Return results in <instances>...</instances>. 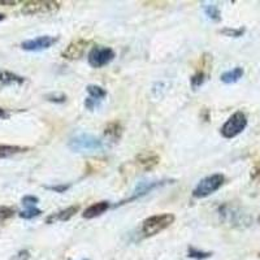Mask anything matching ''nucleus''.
I'll return each mask as SVG.
<instances>
[{
    "label": "nucleus",
    "mask_w": 260,
    "mask_h": 260,
    "mask_svg": "<svg viewBox=\"0 0 260 260\" xmlns=\"http://www.w3.org/2000/svg\"><path fill=\"white\" fill-rule=\"evenodd\" d=\"M68 147L74 152H98L104 150V143L102 139L91 136V134H78L71 138L68 142Z\"/></svg>",
    "instance_id": "1"
},
{
    "label": "nucleus",
    "mask_w": 260,
    "mask_h": 260,
    "mask_svg": "<svg viewBox=\"0 0 260 260\" xmlns=\"http://www.w3.org/2000/svg\"><path fill=\"white\" fill-rule=\"evenodd\" d=\"M175 219V215L172 213H160V215L151 216L142 222V233L146 237L155 236L173 224Z\"/></svg>",
    "instance_id": "2"
},
{
    "label": "nucleus",
    "mask_w": 260,
    "mask_h": 260,
    "mask_svg": "<svg viewBox=\"0 0 260 260\" xmlns=\"http://www.w3.org/2000/svg\"><path fill=\"white\" fill-rule=\"evenodd\" d=\"M225 177L221 173H215V175L207 176L204 177L201 182L195 186L192 190V197L194 198H206L213 194L215 191L220 189L224 185Z\"/></svg>",
    "instance_id": "3"
},
{
    "label": "nucleus",
    "mask_w": 260,
    "mask_h": 260,
    "mask_svg": "<svg viewBox=\"0 0 260 260\" xmlns=\"http://www.w3.org/2000/svg\"><path fill=\"white\" fill-rule=\"evenodd\" d=\"M247 126V117L243 112L237 111L231 117L228 118L225 124L221 126V136L226 139H232L234 137L240 136Z\"/></svg>",
    "instance_id": "4"
},
{
    "label": "nucleus",
    "mask_w": 260,
    "mask_h": 260,
    "mask_svg": "<svg viewBox=\"0 0 260 260\" xmlns=\"http://www.w3.org/2000/svg\"><path fill=\"white\" fill-rule=\"evenodd\" d=\"M115 56L116 53L112 48L96 46V47H92L87 55V61L92 68H102L104 65L110 64L115 59Z\"/></svg>",
    "instance_id": "5"
},
{
    "label": "nucleus",
    "mask_w": 260,
    "mask_h": 260,
    "mask_svg": "<svg viewBox=\"0 0 260 260\" xmlns=\"http://www.w3.org/2000/svg\"><path fill=\"white\" fill-rule=\"evenodd\" d=\"M60 4L57 2H27L24 4L21 12L26 16L48 15V13L57 12Z\"/></svg>",
    "instance_id": "6"
},
{
    "label": "nucleus",
    "mask_w": 260,
    "mask_h": 260,
    "mask_svg": "<svg viewBox=\"0 0 260 260\" xmlns=\"http://www.w3.org/2000/svg\"><path fill=\"white\" fill-rule=\"evenodd\" d=\"M59 39L56 37L51 36H42L37 37L34 39H27V41L21 43V48L25 51H43L53 46Z\"/></svg>",
    "instance_id": "7"
},
{
    "label": "nucleus",
    "mask_w": 260,
    "mask_h": 260,
    "mask_svg": "<svg viewBox=\"0 0 260 260\" xmlns=\"http://www.w3.org/2000/svg\"><path fill=\"white\" fill-rule=\"evenodd\" d=\"M89 45V42L85 41V39H77V41H73L68 47L62 51V57L68 60H76L80 59L83 55L86 50V46Z\"/></svg>",
    "instance_id": "8"
},
{
    "label": "nucleus",
    "mask_w": 260,
    "mask_h": 260,
    "mask_svg": "<svg viewBox=\"0 0 260 260\" xmlns=\"http://www.w3.org/2000/svg\"><path fill=\"white\" fill-rule=\"evenodd\" d=\"M137 164L143 171H152L156 166H159L160 156L152 151H143L137 156Z\"/></svg>",
    "instance_id": "9"
},
{
    "label": "nucleus",
    "mask_w": 260,
    "mask_h": 260,
    "mask_svg": "<svg viewBox=\"0 0 260 260\" xmlns=\"http://www.w3.org/2000/svg\"><path fill=\"white\" fill-rule=\"evenodd\" d=\"M78 211H80V206H71V207L59 211V212L51 213L47 219H46V222L47 224H55L57 221H68Z\"/></svg>",
    "instance_id": "10"
},
{
    "label": "nucleus",
    "mask_w": 260,
    "mask_h": 260,
    "mask_svg": "<svg viewBox=\"0 0 260 260\" xmlns=\"http://www.w3.org/2000/svg\"><path fill=\"white\" fill-rule=\"evenodd\" d=\"M108 208H110V202H106V201L98 202V203L91 204L90 207L86 208L85 212L82 213V217L87 220L95 219V217H98V216L103 215L106 211H108Z\"/></svg>",
    "instance_id": "11"
},
{
    "label": "nucleus",
    "mask_w": 260,
    "mask_h": 260,
    "mask_svg": "<svg viewBox=\"0 0 260 260\" xmlns=\"http://www.w3.org/2000/svg\"><path fill=\"white\" fill-rule=\"evenodd\" d=\"M25 82V78L8 71H0V86H20Z\"/></svg>",
    "instance_id": "12"
},
{
    "label": "nucleus",
    "mask_w": 260,
    "mask_h": 260,
    "mask_svg": "<svg viewBox=\"0 0 260 260\" xmlns=\"http://www.w3.org/2000/svg\"><path fill=\"white\" fill-rule=\"evenodd\" d=\"M104 134H106L107 138H110L111 141L116 142L118 139L121 138L122 136V126L118 121H112L107 125L106 129H104Z\"/></svg>",
    "instance_id": "13"
},
{
    "label": "nucleus",
    "mask_w": 260,
    "mask_h": 260,
    "mask_svg": "<svg viewBox=\"0 0 260 260\" xmlns=\"http://www.w3.org/2000/svg\"><path fill=\"white\" fill-rule=\"evenodd\" d=\"M243 68H241V67H236V68H233L232 71H228L225 72V73L221 74V81L224 83H226V85H231V83H236L238 82V81L241 80V78L243 77Z\"/></svg>",
    "instance_id": "14"
},
{
    "label": "nucleus",
    "mask_w": 260,
    "mask_h": 260,
    "mask_svg": "<svg viewBox=\"0 0 260 260\" xmlns=\"http://www.w3.org/2000/svg\"><path fill=\"white\" fill-rule=\"evenodd\" d=\"M161 185H162V182H159V181H156V182H148V183L143 182V183H141V185H138V186H137V189L134 190L133 197L129 199V202L134 201V199H137V198H139V197H142V195L147 194V192H150L151 190L156 189L157 186H161Z\"/></svg>",
    "instance_id": "15"
},
{
    "label": "nucleus",
    "mask_w": 260,
    "mask_h": 260,
    "mask_svg": "<svg viewBox=\"0 0 260 260\" xmlns=\"http://www.w3.org/2000/svg\"><path fill=\"white\" fill-rule=\"evenodd\" d=\"M87 92H89L90 99L98 102V103H99L101 101H103L104 98L107 96L106 90H104L103 87H101V86H98V85H89V86H87Z\"/></svg>",
    "instance_id": "16"
},
{
    "label": "nucleus",
    "mask_w": 260,
    "mask_h": 260,
    "mask_svg": "<svg viewBox=\"0 0 260 260\" xmlns=\"http://www.w3.org/2000/svg\"><path fill=\"white\" fill-rule=\"evenodd\" d=\"M26 148H22L20 146H9V145H2L0 146V159H4V157L12 156V155L18 154V152H22Z\"/></svg>",
    "instance_id": "17"
},
{
    "label": "nucleus",
    "mask_w": 260,
    "mask_h": 260,
    "mask_svg": "<svg viewBox=\"0 0 260 260\" xmlns=\"http://www.w3.org/2000/svg\"><path fill=\"white\" fill-rule=\"evenodd\" d=\"M204 81H206V73H204L203 71H199L195 74H192L191 78H190V83H191L192 90L199 89V87L204 83Z\"/></svg>",
    "instance_id": "18"
},
{
    "label": "nucleus",
    "mask_w": 260,
    "mask_h": 260,
    "mask_svg": "<svg viewBox=\"0 0 260 260\" xmlns=\"http://www.w3.org/2000/svg\"><path fill=\"white\" fill-rule=\"evenodd\" d=\"M204 12L211 20L213 21H220L221 18V13H220V9L217 8V6L215 4H208V6H204Z\"/></svg>",
    "instance_id": "19"
},
{
    "label": "nucleus",
    "mask_w": 260,
    "mask_h": 260,
    "mask_svg": "<svg viewBox=\"0 0 260 260\" xmlns=\"http://www.w3.org/2000/svg\"><path fill=\"white\" fill-rule=\"evenodd\" d=\"M15 213V208L8 207V206H0V224L6 222L7 220L12 219Z\"/></svg>",
    "instance_id": "20"
},
{
    "label": "nucleus",
    "mask_w": 260,
    "mask_h": 260,
    "mask_svg": "<svg viewBox=\"0 0 260 260\" xmlns=\"http://www.w3.org/2000/svg\"><path fill=\"white\" fill-rule=\"evenodd\" d=\"M41 213H42V211L39 210V208L32 207V208H26V210L22 211V212H20L18 215H20L21 219L30 220V219H34V217H37V216H39Z\"/></svg>",
    "instance_id": "21"
},
{
    "label": "nucleus",
    "mask_w": 260,
    "mask_h": 260,
    "mask_svg": "<svg viewBox=\"0 0 260 260\" xmlns=\"http://www.w3.org/2000/svg\"><path fill=\"white\" fill-rule=\"evenodd\" d=\"M211 252H203V251H199V250H195L194 247H189V256L190 257H194V259H207V257L211 256Z\"/></svg>",
    "instance_id": "22"
},
{
    "label": "nucleus",
    "mask_w": 260,
    "mask_h": 260,
    "mask_svg": "<svg viewBox=\"0 0 260 260\" xmlns=\"http://www.w3.org/2000/svg\"><path fill=\"white\" fill-rule=\"evenodd\" d=\"M21 202H22V204H24L26 208H32V207H36L37 203L39 202V199L37 198V197H34V195H26V197L22 198V201Z\"/></svg>",
    "instance_id": "23"
},
{
    "label": "nucleus",
    "mask_w": 260,
    "mask_h": 260,
    "mask_svg": "<svg viewBox=\"0 0 260 260\" xmlns=\"http://www.w3.org/2000/svg\"><path fill=\"white\" fill-rule=\"evenodd\" d=\"M222 34H225L226 37H234V38H237V37H241L245 32V29H224L221 30Z\"/></svg>",
    "instance_id": "24"
},
{
    "label": "nucleus",
    "mask_w": 260,
    "mask_h": 260,
    "mask_svg": "<svg viewBox=\"0 0 260 260\" xmlns=\"http://www.w3.org/2000/svg\"><path fill=\"white\" fill-rule=\"evenodd\" d=\"M47 99L50 102H55V103H62V102L67 101V96H65L64 94H60V95L51 94V95H47Z\"/></svg>",
    "instance_id": "25"
},
{
    "label": "nucleus",
    "mask_w": 260,
    "mask_h": 260,
    "mask_svg": "<svg viewBox=\"0 0 260 260\" xmlns=\"http://www.w3.org/2000/svg\"><path fill=\"white\" fill-rule=\"evenodd\" d=\"M30 257V252L27 250H21L20 252L12 257V260H27Z\"/></svg>",
    "instance_id": "26"
},
{
    "label": "nucleus",
    "mask_w": 260,
    "mask_h": 260,
    "mask_svg": "<svg viewBox=\"0 0 260 260\" xmlns=\"http://www.w3.org/2000/svg\"><path fill=\"white\" fill-rule=\"evenodd\" d=\"M69 186H65V185H60V186H47L48 190H52V191L56 192H64L65 190L68 189Z\"/></svg>",
    "instance_id": "27"
},
{
    "label": "nucleus",
    "mask_w": 260,
    "mask_h": 260,
    "mask_svg": "<svg viewBox=\"0 0 260 260\" xmlns=\"http://www.w3.org/2000/svg\"><path fill=\"white\" fill-rule=\"evenodd\" d=\"M18 2H6V0H0V4H7V6H15Z\"/></svg>",
    "instance_id": "28"
},
{
    "label": "nucleus",
    "mask_w": 260,
    "mask_h": 260,
    "mask_svg": "<svg viewBox=\"0 0 260 260\" xmlns=\"http://www.w3.org/2000/svg\"><path fill=\"white\" fill-rule=\"evenodd\" d=\"M4 117H7L6 111H4L3 108H0V118H4Z\"/></svg>",
    "instance_id": "29"
},
{
    "label": "nucleus",
    "mask_w": 260,
    "mask_h": 260,
    "mask_svg": "<svg viewBox=\"0 0 260 260\" xmlns=\"http://www.w3.org/2000/svg\"><path fill=\"white\" fill-rule=\"evenodd\" d=\"M3 20H6V16H4L3 13H0V21H3Z\"/></svg>",
    "instance_id": "30"
}]
</instances>
